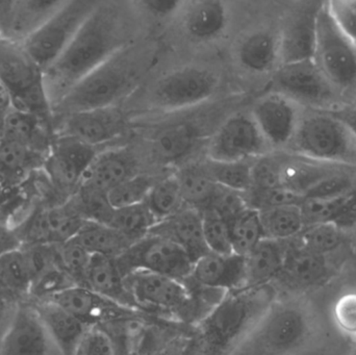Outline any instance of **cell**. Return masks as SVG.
<instances>
[{
	"mask_svg": "<svg viewBox=\"0 0 356 355\" xmlns=\"http://www.w3.org/2000/svg\"><path fill=\"white\" fill-rule=\"evenodd\" d=\"M280 160L282 154H265L252 163V189L280 188Z\"/></svg>",
	"mask_w": 356,
	"mask_h": 355,
	"instance_id": "obj_49",
	"label": "cell"
},
{
	"mask_svg": "<svg viewBox=\"0 0 356 355\" xmlns=\"http://www.w3.org/2000/svg\"><path fill=\"white\" fill-rule=\"evenodd\" d=\"M125 286L140 310L150 313H169L186 322L198 321L194 300L184 281L138 271L124 277Z\"/></svg>",
	"mask_w": 356,
	"mask_h": 355,
	"instance_id": "obj_8",
	"label": "cell"
},
{
	"mask_svg": "<svg viewBox=\"0 0 356 355\" xmlns=\"http://www.w3.org/2000/svg\"><path fill=\"white\" fill-rule=\"evenodd\" d=\"M278 300L275 283L227 292L199 322L202 355H229Z\"/></svg>",
	"mask_w": 356,
	"mask_h": 355,
	"instance_id": "obj_2",
	"label": "cell"
},
{
	"mask_svg": "<svg viewBox=\"0 0 356 355\" xmlns=\"http://www.w3.org/2000/svg\"><path fill=\"white\" fill-rule=\"evenodd\" d=\"M197 139L196 129L188 123H178L161 129L152 140V148L161 162H177L194 147Z\"/></svg>",
	"mask_w": 356,
	"mask_h": 355,
	"instance_id": "obj_35",
	"label": "cell"
},
{
	"mask_svg": "<svg viewBox=\"0 0 356 355\" xmlns=\"http://www.w3.org/2000/svg\"><path fill=\"white\" fill-rule=\"evenodd\" d=\"M202 167L211 179L221 187L242 194L252 189V163L249 160L222 163L209 160Z\"/></svg>",
	"mask_w": 356,
	"mask_h": 355,
	"instance_id": "obj_41",
	"label": "cell"
},
{
	"mask_svg": "<svg viewBox=\"0 0 356 355\" xmlns=\"http://www.w3.org/2000/svg\"><path fill=\"white\" fill-rule=\"evenodd\" d=\"M290 154L356 170V135L336 113H301Z\"/></svg>",
	"mask_w": 356,
	"mask_h": 355,
	"instance_id": "obj_4",
	"label": "cell"
},
{
	"mask_svg": "<svg viewBox=\"0 0 356 355\" xmlns=\"http://www.w3.org/2000/svg\"><path fill=\"white\" fill-rule=\"evenodd\" d=\"M259 214L267 239L286 242L298 237L305 227L300 206L297 204L266 208Z\"/></svg>",
	"mask_w": 356,
	"mask_h": 355,
	"instance_id": "obj_34",
	"label": "cell"
},
{
	"mask_svg": "<svg viewBox=\"0 0 356 355\" xmlns=\"http://www.w3.org/2000/svg\"><path fill=\"white\" fill-rule=\"evenodd\" d=\"M86 287L123 306L140 310L125 286L116 258L93 254L86 275Z\"/></svg>",
	"mask_w": 356,
	"mask_h": 355,
	"instance_id": "obj_29",
	"label": "cell"
},
{
	"mask_svg": "<svg viewBox=\"0 0 356 355\" xmlns=\"http://www.w3.org/2000/svg\"><path fill=\"white\" fill-rule=\"evenodd\" d=\"M330 275L325 256L297 246L288 248L284 268L277 281L292 290H305L323 283Z\"/></svg>",
	"mask_w": 356,
	"mask_h": 355,
	"instance_id": "obj_26",
	"label": "cell"
},
{
	"mask_svg": "<svg viewBox=\"0 0 356 355\" xmlns=\"http://www.w3.org/2000/svg\"><path fill=\"white\" fill-rule=\"evenodd\" d=\"M251 195L246 198L247 204L253 210H263L275 206H300L305 197L282 188L274 189H251Z\"/></svg>",
	"mask_w": 356,
	"mask_h": 355,
	"instance_id": "obj_48",
	"label": "cell"
},
{
	"mask_svg": "<svg viewBox=\"0 0 356 355\" xmlns=\"http://www.w3.org/2000/svg\"><path fill=\"white\" fill-rule=\"evenodd\" d=\"M203 237L209 252L218 254H234L230 240L229 225L209 208L200 210Z\"/></svg>",
	"mask_w": 356,
	"mask_h": 355,
	"instance_id": "obj_46",
	"label": "cell"
},
{
	"mask_svg": "<svg viewBox=\"0 0 356 355\" xmlns=\"http://www.w3.org/2000/svg\"><path fill=\"white\" fill-rule=\"evenodd\" d=\"M46 156L17 142L0 143V185L3 191L17 189L41 170Z\"/></svg>",
	"mask_w": 356,
	"mask_h": 355,
	"instance_id": "obj_27",
	"label": "cell"
},
{
	"mask_svg": "<svg viewBox=\"0 0 356 355\" xmlns=\"http://www.w3.org/2000/svg\"><path fill=\"white\" fill-rule=\"evenodd\" d=\"M326 3L337 24L356 46V0H332Z\"/></svg>",
	"mask_w": 356,
	"mask_h": 355,
	"instance_id": "obj_51",
	"label": "cell"
},
{
	"mask_svg": "<svg viewBox=\"0 0 356 355\" xmlns=\"http://www.w3.org/2000/svg\"><path fill=\"white\" fill-rule=\"evenodd\" d=\"M301 113L297 102L277 92L261 97L251 116L270 147L286 148L294 137Z\"/></svg>",
	"mask_w": 356,
	"mask_h": 355,
	"instance_id": "obj_16",
	"label": "cell"
},
{
	"mask_svg": "<svg viewBox=\"0 0 356 355\" xmlns=\"http://www.w3.org/2000/svg\"><path fill=\"white\" fill-rule=\"evenodd\" d=\"M98 154L97 148L74 138L54 135L42 170L54 190L68 201Z\"/></svg>",
	"mask_w": 356,
	"mask_h": 355,
	"instance_id": "obj_11",
	"label": "cell"
},
{
	"mask_svg": "<svg viewBox=\"0 0 356 355\" xmlns=\"http://www.w3.org/2000/svg\"><path fill=\"white\" fill-rule=\"evenodd\" d=\"M338 115L348 124L351 131H353L356 135V106L355 108H351V110H344L343 113H338Z\"/></svg>",
	"mask_w": 356,
	"mask_h": 355,
	"instance_id": "obj_55",
	"label": "cell"
},
{
	"mask_svg": "<svg viewBox=\"0 0 356 355\" xmlns=\"http://www.w3.org/2000/svg\"><path fill=\"white\" fill-rule=\"evenodd\" d=\"M269 147L253 117L236 114L218 129L207 152L213 162H244L265 156Z\"/></svg>",
	"mask_w": 356,
	"mask_h": 355,
	"instance_id": "obj_13",
	"label": "cell"
},
{
	"mask_svg": "<svg viewBox=\"0 0 356 355\" xmlns=\"http://www.w3.org/2000/svg\"><path fill=\"white\" fill-rule=\"evenodd\" d=\"M139 3L152 16L164 18L177 12L184 2L177 1V0H143Z\"/></svg>",
	"mask_w": 356,
	"mask_h": 355,
	"instance_id": "obj_53",
	"label": "cell"
},
{
	"mask_svg": "<svg viewBox=\"0 0 356 355\" xmlns=\"http://www.w3.org/2000/svg\"><path fill=\"white\" fill-rule=\"evenodd\" d=\"M145 204L158 223L179 212L184 206V200L177 175L154 183Z\"/></svg>",
	"mask_w": 356,
	"mask_h": 355,
	"instance_id": "obj_39",
	"label": "cell"
},
{
	"mask_svg": "<svg viewBox=\"0 0 356 355\" xmlns=\"http://www.w3.org/2000/svg\"><path fill=\"white\" fill-rule=\"evenodd\" d=\"M241 64L251 72L265 73L280 67V38L259 31L245 38L238 49Z\"/></svg>",
	"mask_w": 356,
	"mask_h": 355,
	"instance_id": "obj_32",
	"label": "cell"
},
{
	"mask_svg": "<svg viewBox=\"0 0 356 355\" xmlns=\"http://www.w3.org/2000/svg\"><path fill=\"white\" fill-rule=\"evenodd\" d=\"M147 52L125 46L76 83L52 108L54 117L113 108L139 83L148 68Z\"/></svg>",
	"mask_w": 356,
	"mask_h": 355,
	"instance_id": "obj_3",
	"label": "cell"
},
{
	"mask_svg": "<svg viewBox=\"0 0 356 355\" xmlns=\"http://www.w3.org/2000/svg\"><path fill=\"white\" fill-rule=\"evenodd\" d=\"M2 140L23 144L47 156L54 139V121L12 110L1 123Z\"/></svg>",
	"mask_w": 356,
	"mask_h": 355,
	"instance_id": "obj_25",
	"label": "cell"
},
{
	"mask_svg": "<svg viewBox=\"0 0 356 355\" xmlns=\"http://www.w3.org/2000/svg\"><path fill=\"white\" fill-rule=\"evenodd\" d=\"M184 204L201 210L207 208L217 183L203 167H188L177 175Z\"/></svg>",
	"mask_w": 356,
	"mask_h": 355,
	"instance_id": "obj_37",
	"label": "cell"
},
{
	"mask_svg": "<svg viewBox=\"0 0 356 355\" xmlns=\"http://www.w3.org/2000/svg\"><path fill=\"white\" fill-rule=\"evenodd\" d=\"M123 276L138 272L156 273L186 281L191 275L193 261L175 242L156 235H147L136 242L116 258Z\"/></svg>",
	"mask_w": 356,
	"mask_h": 355,
	"instance_id": "obj_9",
	"label": "cell"
},
{
	"mask_svg": "<svg viewBox=\"0 0 356 355\" xmlns=\"http://www.w3.org/2000/svg\"><path fill=\"white\" fill-rule=\"evenodd\" d=\"M0 288H2V287H1V283H0Z\"/></svg>",
	"mask_w": 356,
	"mask_h": 355,
	"instance_id": "obj_59",
	"label": "cell"
},
{
	"mask_svg": "<svg viewBox=\"0 0 356 355\" xmlns=\"http://www.w3.org/2000/svg\"><path fill=\"white\" fill-rule=\"evenodd\" d=\"M217 74L203 67L186 66L161 77L150 92L149 101L156 110H184L202 104L215 94Z\"/></svg>",
	"mask_w": 356,
	"mask_h": 355,
	"instance_id": "obj_10",
	"label": "cell"
},
{
	"mask_svg": "<svg viewBox=\"0 0 356 355\" xmlns=\"http://www.w3.org/2000/svg\"><path fill=\"white\" fill-rule=\"evenodd\" d=\"M98 3L97 0H65L41 28L22 44L43 72L62 56Z\"/></svg>",
	"mask_w": 356,
	"mask_h": 355,
	"instance_id": "obj_7",
	"label": "cell"
},
{
	"mask_svg": "<svg viewBox=\"0 0 356 355\" xmlns=\"http://www.w3.org/2000/svg\"><path fill=\"white\" fill-rule=\"evenodd\" d=\"M50 341L33 308L16 311L2 341L3 355H46Z\"/></svg>",
	"mask_w": 356,
	"mask_h": 355,
	"instance_id": "obj_22",
	"label": "cell"
},
{
	"mask_svg": "<svg viewBox=\"0 0 356 355\" xmlns=\"http://www.w3.org/2000/svg\"><path fill=\"white\" fill-rule=\"evenodd\" d=\"M298 237V246L324 256L334 251L342 242L341 229L334 223L305 227Z\"/></svg>",
	"mask_w": 356,
	"mask_h": 355,
	"instance_id": "obj_45",
	"label": "cell"
},
{
	"mask_svg": "<svg viewBox=\"0 0 356 355\" xmlns=\"http://www.w3.org/2000/svg\"><path fill=\"white\" fill-rule=\"evenodd\" d=\"M286 242L264 238L252 251L245 256L246 285L245 287L275 283L286 260Z\"/></svg>",
	"mask_w": 356,
	"mask_h": 355,
	"instance_id": "obj_30",
	"label": "cell"
},
{
	"mask_svg": "<svg viewBox=\"0 0 356 355\" xmlns=\"http://www.w3.org/2000/svg\"><path fill=\"white\" fill-rule=\"evenodd\" d=\"M322 2H309L286 21L280 38V66L312 60L316 42L317 16Z\"/></svg>",
	"mask_w": 356,
	"mask_h": 355,
	"instance_id": "obj_20",
	"label": "cell"
},
{
	"mask_svg": "<svg viewBox=\"0 0 356 355\" xmlns=\"http://www.w3.org/2000/svg\"><path fill=\"white\" fill-rule=\"evenodd\" d=\"M74 239L90 254L117 258L124 254L133 243L122 233L108 225L86 221Z\"/></svg>",
	"mask_w": 356,
	"mask_h": 355,
	"instance_id": "obj_33",
	"label": "cell"
},
{
	"mask_svg": "<svg viewBox=\"0 0 356 355\" xmlns=\"http://www.w3.org/2000/svg\"><path fill=\"white\" fill-rule=\"evenodd\" d=\"M355 170V169L303 158L290 152L282 154L280 188L305 198L325 179L340 173Z\"/></svg>",
	"mask_w": 356,
	"mask_h": 355,
	"instance_id": "obj_21",
	"label": "cell"
},
{
	"mask_svg": "<svg viewBox=\"0 0 356 355\" xmlns=\"http://www.w3.org/2000/svg\"><path fill=\"white\" fill-rule=\"evenodd\" d=\"M154 183V179L148 175L135 174L108 191L106 198L113 208L137 206L146 201Z\"/></svg>",
	"mask_w": 356,
	"mask_h": 355,
	"instance_id": "obj_43",
	"label": "cell"
},
{
	"mask_svg": "<svg viewBox=\"0 0 356 355\" xmlns=\"http://www.w3.org/2000/svg\"><path fill=\"white\" fill-rule=\"evenodd\" d=\"M65 0L0 1V37L23 44L63 6Z\"/></svg>",
	"mask_w": 356,
	"mask_h": 355,
	"instance_id": "obj_17",
	"label": "cell"
},
{
	"mask_svg": "<svg viewBox=\"0 0 356 355\" xmlns=\"http://www.w3.org/2000/svg\"><path fill=\"white\" fill-rule=\"evenodd\" d=\"M89 327H102L120 321L141 320L147 313L123 306L83 286H71L45 299Z\"/></svg>",
	"mask_w": 356,
	"mask_h": 355,
	"instance_id": "obj_12",
	"label": "cell"
},
{
	"mask_svg": "<svg viewBox=\"0 0 356 355\" xmlns=\"http://www.w3.org/2000/svg\"><path fill=\"white\" fill-rule=\"evenodd\" d=\"M274 81L280 93L314 110H325L338 96V91L328 83L313 58L280 65Z\"/></svg>",
	"mask_w": 356,
	"mask_h": 355,
	"instance_id": "obj_14",
	"label": "cell"
},
{
	"mask_svg": "<svg viewBox=\"0 0 356 355\" xmlns=\"http://www.w3.org/2000/svg\"><path fill=\"white\" fill-rule=\"evenodd\" d=\"M134 175V162L129 154L120 150L99 152L86 171L79 188L106 194Z\"/></svg>",
	"mask_w": 356,
	"mask_h": 355,
	"instance_id": "obj_28",
	"label": "cell"
},
{
	"mask_svg": "<svg viewBox=\"0 0 356 355\" xmlns=\"http://www.w3.org/2000/svg\"><path fill=\"white\" fill-rule=\"evenodd\" d=\"M145 202L127 208H114L108 226L122 233L131 243L145 238L156 224Z\"/></svg>",
	"mask_w": 356,
	"mask_h": 355,
	"instance_id": "obj_36",
	"label": "cell"
},
{
	"mask_svg": "<svg viewBox=\"0 0 356 355\" xmlns=\"http://www.w3.org/2000/svg\"><path fill=\"white\" fill-rule=\"evenodd\" d=\"M351 355H356V341L355 347H353V354H351Z\"/></svg>",
	"mask_w": 356,
	"mask_h": 355,
	"instance_id": "obj_58",
	"label": "cell"
},
{
	"mask_svg": "<svg viewBox=\"0 0 356 355\" xmlns=\"http://www.w3.org/2000/svg\"><path fill=\"white\" fill-rule=\"evenodd\" d=\"M149 233L175 242L188 254L193 263L209 252L203 237L200 210L191 206L182 208L170 218L156 223Z\"/></svg>",
	"mask_w": 356,
	"mask_h": 355,
	"instance_id": "obj_23",
	"label": "cell"
},
{
	"mask_svg": "<svg viewBox=\"0 0 356 355\" xmlns=\"http://www.w3.org/2000/svg\"><path fill=\"white\" fill-rule=\"evenodd\" d=\"M77 355H118L108 335L98 327H92L86 333Z\"/></svg>",
	"mask_w": 356,
	"mask_h": 355,
	"instance_id": "obj_52",
	"label": "cell"
},
{
	"mask_svg": "<svg viewBox=\"0 0 356 355\" xmlns=\"http://www.w3.org/2000/svg\"><path fill=\"white\" fill-rule=\"evenodd\" d=\"M54 135H67L98 148L122 133L123 118L114 106L54 117Z\"/></svg>",
	"mask_w": 356,
	"mask_h": 355,
	"instance_id": "obj_15",
	"label": "cell"
},
{
	"mask_svg": "<svg viewBox=\"0 0 356 355\" xmlns=\"http://www.w3.org/2000/svg\"><path fill=\"white\" fill-rule=\"evenodd\" d=\"M0 83L10 92L13 102L44 89L43 70L22 44L0 40Z\"/></svg>",
	"mask_w": 356,
	"mask_h": 355,
	"instance_id": "obj_18",
	"label": "cell"
},
{
	"mask_svg": "<svg viewBox=\"0 0 356 355\" xmlns=\"http://www.w3.org/2000/svg\"><path fill=\"white\" fill-rule=\"evenodd\" d=\"M40 320L60 355H77L81 342L92 327L69 314L56 304L39 300L33 306Z\"/></svg>",
	"mask_w": 356,
	"mask_h": 355,
	"instance_id": "obj_24",
	"label": "cell"
},
{
	"mask_svg": "<svg viewBox=\"0 0 356 355\" xmlns=\"http://www.w3.org/2000/svg\"><path fill=\"white\" fill-rule=\"evenodd\" d=\"M309 331L300 306L277 300L229 355H290L302 345Z\"/></svg>",
	"mask_w": 356,
	"mask_h": 355,
	"instance_id": "obj_5",
	"label": "cell"
},
{
	"mask_svg": "<svg viewBox=\"0 0 356 355\" xmlns=\"http://www.w3.org/2000/svg\"><path fill=\"white\" fill-rule=\"evenodd\" d=\"M313 60L338 92L356 85V46L343 33L322 2L317 16Z\"/></svg>",
	"mask_w": 356,
	"mask_h": 355,
	"instance_id": "obj_6",
	"label": "cell"
},
{
	"mask_svg": "<svg viewBox=\"0 0 356 355\" xmlns=\"http://www.w3.org/2000/svg\"><path fill=\"white\" fill-rule=\"evenodd\" d=\"M22 246L17 231L0 223V258L14 250L20 249Z\"/></svg>",
	"mask_w": 356,
	"mask_h": 355,
	"instance_id": "obj_54",
	"label": "cell"
},
{
	"mask_svg": "<svg viewBox=\"0 0 356 355\" xmlns=\"http://www.w3.org/2000/svg\"><path fill=\"white\" fill-rule=\"evenodd\" d=\"M56 252L58 265L72 279L74 285L86 287V275L92 254H90L74 238L56 245Z\"/></svg>",
	"mask_w": 356,
	"mask_h": 355,
	"instance_id": "obj_44",
	"label": "cell"
},
{
	"mask_svg": "<svg viewBox=\"0 0 356 355\" xmlns=\"http://www.w3.org/2000/svg\"><path fill=\"white\" fill-rule=\"evenodd\" d=\"M3 189H2L1 185H0V202H1L2 196H3Z\"/></svg>",
	"mask_w": 356,
	"mask_h": 355,
	"instance_id": "obj_56",
	"label": "cell"
},
{
	"mask_svg": "<svg viewBox=\"0 0 356 355\" xmlns=\"http://www.w3.org/2000/svg\"><path fill=\"white\" fill-rule=\"evenodd\" d=\"M0 40H2V39H1V37H0Z\"/></svg>",
	"mask_w": 356,
	"mask_h": 355,
	"instance_id": "obj_61",
	"label": "cell"
},
{
	"mask_svg": "<svg viewBox=\"0 0 356 355\" xmlns=\"http://www.w3.org/2000/svg\"><path fill=\"white\" fill-rule=\"evenodd\" d=\"M0 283L16 293L31 292L33 279L22 247L0 258Z\"/></svg>",
	"mask_w": 356,
	"mask_h": 355,
	"instance_id": "obj_42",
	"label": "cell"
},
{
	"mask_svg": "<svg viewBox=\"0 0 356 355\" xmlns=\"http://www.w3.org/2000/svg\"><path fill=\"white\" fill-rule=\"evenodd\" d=\"M184 283L222 292L244 288L246 285L245 256L209 252L194 262L192 272Z\"/></svg>",
	"mask_w": 356,
	"mask_h": 355,
	"instance_id": "obj_19",
	"label": "cell"
},
{
	"mask_svg": "<svg viewBox=\"0 0 356 355\" xmlns=\"http://www.w3.org/2000/svg\"><path fill=\"white\" fill-rule=\"evenodd\" d=\"M227 23V10L224 2L200 0L186 4L184 25L186 33L196 40H211L218 37Z\"/></svg>",
	"mask_w": 356,
	"mask_h": 355,
	"instance_id": "obj_31",
	"label": "cell"
},
{
	"mask_svg": "<svg viewBox=\"0 0 356 355\" xmlns=\"http://www.w3.org/2000/svg\"><path fill=\"white\" fill-rule=\"evenodd\" d=\"M2 141V129H1V124H0V143H1Z\"/></svg>",
	"mask_w": 356,
	"mask_h": 355,
	"instance_id": "obj_57",
	"label": "cell"
},
{
	"mask_svg": "<svg viewBox=\"0 0 356 355\" xmlns=\"http://www.w3.org/2000/svg\"><path fill=\"white\" fill-rule=\"evenodd\" d=\"M131 33V20L123 4L99 1L62 56L43 72L51 108L83 77L129 45Z\"/></svg>",
	"mask_w": 356,
	"mask_h": 355,
	"instance_id": "obj_1",
	"label": "cell"
},
{
	"mask_svg": "<svg viewBox=\"0 0 356 355\" xmlns=\"http://www.w3.org/2000/svg\"><path fill=\"white\" fill-rule=\"evenodd\" d=\"M230 240L234 254L246 256L264 239L259 210L248 208L230 221Z\"/></svg>",
	"mask_w": 356,
	"mask_h": 355,
	"instance_id": "obj_38",
	"label": "cell"
},
{
	"mask_svg": "<svg viewBox=\"0 0 356 355\" xmlns=\"http://www.w3.org/2000/svg\"><path fill=\"white\" fill-rule=\"evenodd\" d=\"M246 198L242 193L217 185L207 208L229 223L248 208Z\"/></svg>",
	"mask_w": 356,
	"mask_h": 355,
	"instance_id": "obj_47",
	"label": "cell"
},
{
	"mask_svg": "<svg viewBox=\"0 0 356 355\" xmlns=\"http://www.w3.org/2000/svg\"><path fill=\"white\" fill-rule=\"evenodd\" d=\"M2 85V83H0V85Z\"/></svg>",
	"mask_w": 356,
	"mask_h": 355,
	"instance_id": "obj_60",
	"label": "cell"
},
{
	"mask_svg": "<svg viewBox=\"0 0 356 355\" xmlns=\"http://www.w3.org/2000/svg\"><path fill=\"white\" fill-rule=\"evenodd\" d=\"M332 317L339 331L356 341V291L348 292L337 300Z\"/></svg>",
	"mask_w": 356,
	"mask_h": 355,
	"instance_id": "obj_50",
	"label": "cell"
},
{
	"mask_svg": "<svg viewBox=\"0 0 356 355\" xmlns=\"http://www.w3.org/2000/svg\"><path fill=\"white\" fill-rule=\"evenodd\" d=\"M355 190L334 197H307L300 204L305 227L336 223L345 206L353 199Z\"/></svg>",
	"mask_w": 356,
	"mask_h": 355,
	"instance_id": "obj_40",
	"label": "cell"
}]
</instances>
